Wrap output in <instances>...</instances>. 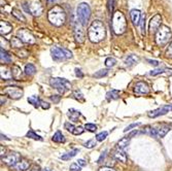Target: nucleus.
Listing matches in <instances>:
<instances>
[{
    "instance_id": "1",
    "label": "nucleus",
    "mask_w": 172,
    "mask_h": 171,
    "mask_svg": "<svg viewBox=\"0 0 172 171\" xmlns=\"http://www.w3.org/2000/svg\"><path fill=\"white\" fill-rule=\"evenodd\" d=\"M106 36V30L104 24L99 20L92 22L88 29V37L93 43H98L102 41Z\"/></svg>"
},
{
    "instance_id": "2",
    "label": "nucleus",
    "mask_w": 172,
    "mask_h": 171,
    "mask_svg": "<svg viewBox=\"0 0 172 171\" xmlns=\"http://www.w3.org/2000/svg\"><path fill=\"white\" fill-rule=\"evenodd\" d=\"M47 19L52 25L56 27H61L66 22V13L60 5H55L47 13Z\"/></svg>"
},
{
    "instance_id": "3",
    "label": "nucleus",
    "mask_w": 172,
    "mask_h": 171,
    "mask_svg": "<svg viewBox=\"0 0 172 171\" xmlns=\"http://www.w3.org/2000/svg\"><path fill=\"white\" fill-rule=\"evenodd\" d=\"M112 30L117 35H121L126 32L127 30V22L125 16L121 12H115L112 16L111 22Z\"/></svg>"
},
{
    "instance_id": "4",
    "label": "nucleus",
    "mask_w": 172,
    "mask_h": 171,
    "mask_svg": "<svg viewBox=\"0 0 172 171\" xmlns=\"http://www.w3.org/2000/svg\"><path fill=\"white\" fill-rule=\"evenodd\" d=\"M172 37V32L170 28L165 25H162L156 33V43L158 46H163L167 44Z\"/></svg>"
},
{
    "instance_id": "5",
    "label": "nucleus",
    "mask_w": 172,
    "mask_h": 171,
    "mask_svg": "<svg viewBox=\"0 0 172 171\" xmlns=\"http://www.w3.org/2000/svg\"><path fill=\"white\" fill-rule=\"evenodd\" d=\"M23 6L26 12L34 17H39L43 13V6L40 0H27L23 3Z\"/></svg>"
},
{
    "instance_id": "6",
    "label": "nucleus",
    "mask_w": 172,
    "mask_h": 171,
    "mask_svg": "<svg viewBox=\"0 0 172 171\" xmlns=\"http://www.w3.org/2000/svg\"><path fill=\"white\" fill-rule=\"evenodd\" d=\"M50 55L54 61L56 62H61V61H65L68 59L72 58V53L67 49H62V47L53 46L50 49Z\"/></svg>"
},
{
    "instance_id": "7",
    "label": "nucleus",
    "mask_w": 172,
    "mask_h": 171,
    "mask_svg": "<svg viewBox=\"0 0 172 171\" xmlns=\"http://www.w3.org/2000/svg\"><path fill=\"white\" fill-rule=\"evenodd\" d=\"M50 85L55 88L60 94H64L66 91H68L71 88V84H70L66 78L61 77H53L50 80Z\"/></svg>"
},
{
    "instance_id": "8",
    "label": "nucleus",
    "mask_w": 172,
    "mask_h": 171,
    "mask_svg": "<svg viewBox=\"0 0 172 171\" xmlns=\"http://www.w3.org/2000/svg\"><path fill=\"white\" fill-rule=\"evenodd\" d=\"M77 18L80 21V23L84 25H87V23L89 22L90 17H91V8H90L88 3H80L77 6Z\"/></svg>"
},
{
    "instance_id": "9",
    "label": "nucleus",
    "mask_w": 172,
    "mask_h": 171,
    "mask_svg": "<svg viewBox=\"0 0 172 171\" xmlns=\"http://www.w3.org/2000/svg\"><path fill=\"white\" fill-rule=\"evenodd\" d=\"M73 29H74V37L77 43H83L84 41V25L80 23V20H73L72 22Z\"/></svg>"
},
{
    "instance_id": "10",
    "label": "nucleus",
    "mask_w": 172,
    "mask_h": 171,
    "mask_svg": "<svg viewBox=\"0 0 172 171\" xmlns=\"http://www.w3.org/2000/svg\"><path fill=\"white\" fill-rule=\"evenodd\" d=\"M21 160H22V158H21V156H20V154L15 153V152L7 154V155H5L3 158H1V161L3 162L5 165H7V166H9L12 168L15 166L16 164H18Z\"/></svg>"
},
{
    "instance_id": "11",
    "label": "nucleus",
    "mask_w": 172,
    "mask_h": 171,
    "mask_svg": "<svg viewBox=\"0 0 172 171\" xmlns=\"http://www.w3.org/2000/svg\"><path fill=\"white\" fill-rule=\"evenodd\" d=\"M17 35H18V37L25 43H29V44L35 43L34 35H33L32 33L29 31V30H27V29H19L18 32H17Z\"/></svg>"
},
{
    "instance_id": "12",
    "label": "nucleus",
    "mask_w": 172,
    "mask_h": 171,
    "mask_svg": "<svg viewBox=\"0 0 172 171\" xmlns=\"http://www.w3.org/2000/svg\"><path fill=\"white\" fill-rule=\"evenodd\" d=\"M4 93L8 95L12 99H20V98L23 97V90L21 88H19V87H13V86H9V87H6V88L4 89Z\"/></svg>"
},
{
    "instance_id": "13",
    "label": "nucleus",
    "mask_w": 172,
    "mask_h": 171,
    "mask_svg": "<svg viewBox=\"0 0 172 171\" xmlns=\"http://www.w3.org/2000/svg\"><path fill=\"white\" fill-rule=\"evenodd\" d=\"M170 110H172V104L163 105V106H161V107H159V108L155 109V110L149 111V113H148V116L149 117H153V119H155V117H158L160 116H164V114L169 113Z\"/></svg>"
},
{
    "instance_id": "14",
    "label": "nucleus",
    "mask_w": 172,
    "mask_h": 171,
    "mask_svg": "<svg viewBox=\"0 0 172 171\" xmlns=\"http://www.w3.org/2000/svg\"><path fill=\"white\" fill-rule=\"evenodd\" d=\"M161 26H162V18H161L160 15H156L149 21L148 30L151 33H157V31L159 30V28Z\"/></svg>"
},
{
    "instance_id": "15",
    "label": "nucleus",
    "mask_w": 172,
    "mask_h": 171,
    "mask_svg": "<svg viewBox=\"0 0 172 171\" xmlns=\"http://www.w3.org/2000/svg\"><path fill=\"white\" fill-rule=\"evenodd\" d=\"M149 91L148 85L144 82H138L134 87V93L136 95H148Z\"/></svg>"
},
{
    "instance_id": "16",
    "label": "nucleus",
    "mask_w": 172,
    "mask_h": 171,
    "mask_svg": "<svg viewBox=\"0 0 172 171\" xmlns=\"http://www.w3.org/2000/svg\"><path fill=\"white\" fill-rule=\"evenodd\" d=\"M13 30V26L10 23H8L7 21H1L0 22V33L1 35H6Z\"/></svg>"
},
{
    "instance_id": "17",
    "label": "nucleus",
    "mask_w": 172,
    "mask_h": 171,
    "mask_svg": "<svg viewBox=\"0 0 172 171\" xmlns=\"http://www.w3.org/2000/svg\"><path fill=\"white\" fill-rule=\"evenodd\" d=\"M130 16H131L132 22H133V24L135 25V26L139 25L140 20H141V18H142L140 10H138V9H132L131 12H130Z\"/></svg>"
},
{
    "instance_id": "18",
    "label": "nucleus",
    "mask_w": 172,
    "mask_h": 171,
    "mask_svg": "<svg viewBox=\"0 0 172 171\" xmlns=\"http://www.w3.org/2000/svg\"><path fill=\"white\" fill-rule=\"evenodd\" d=\"M114 158L115 160H118V161L120 162H123V163H126L127 162V154L124 152V151L122 150V148H119V150L114 151Z\"/></svg>"
},
{
    "instance_id": "19",
    "label": "nucleus",
    "mask_w": 172,
    "mask_h": 171,
    "mask_svg": "<svg viewBox=\"0 0 172 171\" xmlns=\"http://www.w3.org/2000/svg\"><path fill=\"white\" fill-rule=\"evenodd\" d=\"M30 167V163L27 160H21L18 164H16L13 168L16 171H26Z\"/></svg>"
},
{
    "instance_id": "20",
    "label": "nucleus",
    "mask_w": 172,
    "mask_h": 171,
    "mask_svg": "<svg viewBox=\"0 0 172 171\" xmlns=\"http://www.w3.org/2000/svg\"><path fill=\"white\" fill-rule=\"evenodd\" d=\"M81 116L80 111L77 110V109L74 108H71L68 110V113H67V117H69L70 121H72V122H77L78 121V117Z\"/></svg>"
},
{
    "instance_id": "21",
    "label": "nucleus",
    "mask_w": 172,
    "mask_h": 171,
    "mask_svg": "<svg viewBox=\"0 0 172 171\" xmlns=\"http://www.w3.org/2000/svg\"><path fill=\"white\" fill-rule=\"evenodd\" d=\"M0 60H1V63L3 64H7V63H10L12 62V57H10V55L8 54L6 51H4V50L1 49V53H0Z\"/></svg>"
},
{
    "instance_id": "22",
    "label": "nucleus",
    "mask_w": 172,
    "mask_h": 171,
    "mask_svg": "<svg viewBox=\"0 0 172 171\" xmlns=\"http://www.w3.org/2000/svg\"><path fill=\"white\" fill-rule=\"evenodd\" d=\"M119 97H120V91H118V90H111V91H108L106 93V99L108 101H110V100H117L119 99Z\"/></svg>"
},
{
    "instance_id": "23",
    "label": "nucleus",
    "mask_w": 172,
    "mask_h": 171,
    "mask_svg": "<svg viewBox=\"0 0 172 171\" xmlns=\"http://www.w3.org/2000/svg\"><path fill=\"white\" fill-rule=\"evenodd\" d=\"M138 61H139V59H138L137 56H135V55H130V56H128L126 59H125V64H126V66H133L134 64H136Z\"/></svg>"
},
{
    "instance_id": "24",
    "label": "nucleus",
    "mask_w": 172,
    "mask_h": 171,
    "mask_svg": "<svg viewBox=\"0 0 172 171\" xmlns=\"http://www.w3.org/2000/svg\"><path fill=\"white\" fill-rule=\"evenodd\" d=\"M169 130H170V127L169 126H162L161 128L157 129V138H162V137H164L166 134L169 132Z\"/></svg>"
},
{
    "instance_id": "25",
    "label": "nucleus",
    "mask_w": 172,
    "mask_h": 171,
    "mask_svg": "<svg viewBox=\"0 0 172 171\" xmlns=\"http://www.w3.org/2000/svg\"><path fill=\"white\" fill-rule=\"evenodd\" d=\"M52 140L54 142H57V143H62V142H65L66 139H65V137H64V135L60 132V131H57V132L53 135Z\"/></svg>"
},
{
    "instance_id": "26",
    "label": "nucleus",
    "mask_w": 172,
    "mask_h": 171,
    "mask_svg": "<svg viewBox=\"0 0 172 171\" xmlns=\"http://www.w3.org/2000/svg\"><path fill=\"white\" fill-rule=\"evenodd\" d=\"M12 74H13V77L15 78V80H19L20 78L22 77V70L20 68L19 66L17 65H13L12 67Z\"/></svg>"
},
{
    "instance_id": "27",
    "label": "nucleus",
    "mask_w": 172,
    "mask_h": 171,
    "mask_svg": "<svg viewBox=\"0 0 172 171\" xmlns=\"http://www.w3.org/2000/svg\"><path fill=\"white\" fill-rule=\"evenodd\" d=\"M10 46L16 47V49H22V47H23V41H22L18 36L13 37L10 39Z\"/></svg>"
},
{
    "instance_id": "28",
    "label": "nucleus",
    "mask_w": 172,
    "mask_h": 171,
    "mask_svg": "<svg viewBox=\"0 0 172 171\" xmlns=\"http://www.w3.org/2000/svg\"><path fill=\"white\" fill-rule=\"evenodd\" d=\"M165 72H168L169 74H172V69H169V68H159V69H155V70H151V71H149V75H158V74H162V73H165Z\"/></svg>"
},
{
    "instance_id": "29",
    "label": "nucleus",
    "mask_w": 172,
    "mask_h": 171,
    "mask_svg": "<svg viewBox=\"0 0 172 171\" xmlns=\"http://www.w3.org/2000/svg\"><path fill=\"white\" fill-rule=\"evenodd\" d=\"M77 153H78V150H77V148H74V150H72V151H70V152L64 154V155H62L60 158L62 160H64V161H68V160L73 158L74 156H77Z\"/></svg>"
},
{
    "instance_id": "30",
    "label": "nucleus",
    "mask_w": 172,
    "mask_h": 171,
    "mask_svg": "<svg viewBox=\"0 0 172 171\" xmlns=\"http://www.w3.org/2000/svg\"><path fill=\"white\" fill-rule=\"evenodd\" d=\"M0 74H1V78L4 80H10V78H13L12 71H9V70L6 68H3V67H1Z\"/></svg>"
},
{
    "instance_id": "31",
    "label": "nucleus",
    "mask_w": 172,
    "mask_h": 171,
    "mask_svg": "<svg viewBox=\"0 0 172 171\" xmlns=\"http://www.w3.org/2000/svg\"><path fill=\"white\" fill-rule=\"evenodd\" d=\"M130 137L126 136V137H123L122 139L119 140V142H118V147L119 148H122V150H124L125 147H127L129 145V143H130Z\"/></svg>"
},
{
    "instance_id": "32",
    "label": "nucleus",
    "mask_w": 172,
    "mask_h": 171,
    "mask_svg": "<svg viewBox=\"0 0 172 171\" xmlns=\"http://www.w3.org/2000/svg\"><path fill=\"white\" fill-rule=\"evenodd\" d=\"M24 72H25V74H26V75H29V76H31V75L35 74L36 68H35V66L33 65V64H27V65L25 66Z\"/></svg>"
},
{
    "instance_id": "33",
    "label": "nucleus",
    "mask_w": 172,
    "mask_h": 171,
    "mask_svg": "<svg viewBox=\"0 0 172 171\" xmlns=\"http://www.w3.org/2000/svg\"><path fill=\"white\" fill-rule=\"evenodd\" d=\"M28 102L30 103V104H32L34 107H39L40 106V103H41V100L39 99V98L37 96H30V97H28Z\"/></svg>"
},
{
    "instance_id": "34",
    "label": "nucleus",
    "mask_w": 172,
    "mask_h": 171,
    "mask_svg": "<svg viewBox=\"0 0 172 171\" xmlns=\"http://www.w3.org/2000/svg\"><path fill=\"white\" fill-rule=\"evenodd\" d=\"M12 15L15 17L17 20H19V21H22V22H24V23L26 22V18H25L23 16V13L20 12L19 9H17V8H13L12 10Z\"/></svg>"
},
{
    "instance_id": "35",
    "label": "nucleus",
    "mask_w": 172,
    "mask_h": 171,
    "mask_svg": "<svg viewBox=\"0 0 172 171\" xmlns=\"http://www.w3.org/2000/svg\"><path fill=\"white\" fill-rule=\"evenodd\" d=\"M26 136L28 137V138H32V139H35V140H40V141L42 140V137L37 135V134H36L33 130H29V131H28L27 134H26Z\"/></svg>"
},
{
    "instance_id": "36",
    "label": "nucleus",
    "mask_w": 172,
    "mask_h": 171,
    "mask_svg": "<svg viewBox=\"0 0 172 171\" xmlns=\"http://www.w3.org/2000/svg\"><path fill=\"white\" fill-rule=\"evenodd\" d=\"M108 71H109L108 69H101V70H99V71L96 72V73L93 74V76L96 77V78H101L103 76H106V75L108 74Z\"/></svg>"
},
{
    "instance_id": "37",
    "label": "nucleus",
    "mask_w": 172,
    "mask_h": 171,
    "mask_svg": "<svg viewBox=\"0 0 172 171\" xmlns=\"http://www.w3.org/2000/svg\"><path fill=\"white\" fill-rule=\"evenodd\" d=\"M72 97L74 98L75 100H77V101H80V102H84V95L81 94V92L80 91H74L72 93Z\"/></svg>"
},
{
    "instance_id": "38",
    "label": "nucleus",
    "mask_w": 172,
    "mask_h": 171,
    "mask_svg": "<svg viewBox=\"0 0 172 171\" xmlns=\"http://www.w3.org/2000/svg\"><path fill=\"white\" fill-rule=\"evenodd\" d=\"M117 64V60L112 57H108L105 60V65L106 67H114Z\"/></svg>"
},
{
    "instance_id": "39",
    "label": "nucleus",
    "mask_w": 172,
    "mask_h": 171,
    "mask_svg": "<svg viewBox=\"0 0 172 171\" xmlns=\"http://www.w3.org/2000/svg\"><path fill=\"white\" fill-rule=\"evenodd\" d=\"M139 25H140V31H141V34L145 35V16H142Z\"/></svg>"
},
{
    "instance_id": "40",
    "label": "nucleus",
    "mask_w": 172,
    "mask_h": 171,
    "mask_svg": "<svg viewBox=\"0 0 172 171\" xmlns=\"http://www.w3.org/2000/svg\"><path fill=\"white\" fill-rule=\"evenodd\" d=\"M84 129L89 132H95L97 130V126L95 124H91V123H88V124L84 125Z\"/></svg>"
},
{
    "instance_id": "41",
    "label": "nucleus",
    "mask_w": 172,
    "mask_h": 171,
    "mask_svg": "<svg viewBox=\"0 0 172 171\" xmlns=\"http://www.w3.org/2000/svg\"><path fill=\"white\" fill-rule=\"evenodd\" d=\"M107 135H108V132H106V131L98 133L97 135H96V140H97V141H103V140L107 137Z\"/></svg>"
},
{
    "instance_id": "42",
    "label": "nucleus",
    "mask_w": 172,
    "mask_h": 171,
    "mask_svg": "<svg viewBox=\"0 0 172 171\" xmlns=\"http://www.w3.org/2000/svg\"><path fill=\"white\" fill-rule=\"evenodd\" d=\"M0 43H1V49L4 50V51H5V49H7V47L9 46V43H8V41L3 37V36L0 38Z\"/></svg>"
},
{
    "instance_id": "43",
    "label": "nucleus",
    "mask_w": 172,
    "mask_h": 171,
    "mask_svg": "<svg viewBox=\"0 0 172 171\" xmlns=\"http://www.w3.org/2000/svg\"><path fill=\"white\" fill-rule=\"evenodd\" d=\"M165 55H166V57H167V58L172 59V41L169 43L167 50H166V52H165Z\"/></svg>"
},
{
    "instance_id": "44",
    "label": "nucleus",
    "mask_w": 172,
    "mask_h": 171,
    "mask_svg": "<svg viewBox=\"0 0 172 171\" xmlns=\"http://www.w3.org/2000/svg\"><path fill=\"white\" fill-rule=\"evenodd\" d=\"M96 145V141L95 139H90L88 140V141L84 143V147H86L87 148H93Z\"/></svg>"
},
{
    "instance_id": "45",
    "label": "nucleus",
    "mask_w": 172,
    "mask_h": 171,
    "mask_svg": "<svg viewBox=\"0 0 172 171\" xmlns=\"http://www.w3.org/2000/svg\"><path fill=\"white\" fill-rule=\"evenodd\" d=\"M64 128H65L67 131L71 132V133H73V131H74V129H75L74 126H73L72 124H70L69 122H66L65 124H64Z\"/></svg>"
},
{
    "instance_id": "46",
    "label": "nucleus",
    "mask_w": 172,
    "mask_h": 171,
    "mask_svg": "<svg viewBox=\"0 0 172 171\" xmlns=\"http://www.w3.org/2000/svg\"><path fill=\"white\" fill-rule=\"evenodd\" d=\"M140 125H141L140 123H133V124L129 125L128 127H126L125 129H124V132H128V131H130L133 128H136V127H138V126H140Z\"/></svg>"
},
{
    "instance_id": "47",
    "label": "nucleus",
    "mask_w": 172,
    "mask_h": 171,
    "mask_svg": "<svg viewBox=\"0 0 172 171\" xmlns=\"http://www.w3.org/2000/svg\"><path fill=\"white\" fill-rule=\"evenodd\" d=\"M80 170H81V167L77 163V162L70 165V171H80Z\"/></svg>"
},
{
    "instance_id": "48",
    "label": "nucleus",
    "mask_w": 172,
    "mask_h": 171,
    "mask_svg": "<svg viewBox=\"0 0 172 171\" xmlns=\"http://www.w3.org/2000/svg\"><path fill=\"white\" fill-rule=\"evenodd\" d=\"M50 101H53L54 103H55V104H57V103L60 102L61 97L58 96V95H52V96L50 97Z\"/></svg>"
},
{
    "instance_id": "49",
    "label": "nucleus",
    "mask_w": 172,
    "mask_h": 171,
    "mask_svg": "<svg viewBox=\"0 0 172 171\" xmlns=\"http://www.w3.org/2000/svg\"><path fill=\"white\" fill-rule=\"evenodd\" d=\"M84 129L81 127V126H78V127H75L74 131H73V134H74V135H80V134L84 132Z\"/></svg>"
},
{
    "instance_id": "50",
    "label": "nucleus",
    "mask_w": 172,
    "mask_h": 171,
    "mask_svg": "<svg viewBox=\"0 0 172 171\" xmlns=\"http://www.w3.org/2000/svg\"><path fill=\"white\" fill-rule=\"evenodd\" d=\"M114 0H108V2H107V7H108L109 13H112V10H114Z\"/></svg>"
},
{
    "instance_id": "51",
    "label": "nucleus",
    "mask_w": 172,
    "mask_h": 171,
    "mask_svg": "<svg viewBox=\"0 0 172 171\" xmlns=\"http://www.w3.org/2000/svg\"><path fill=\"white\" fill-rule=\"evenodd\" d=\"M28 55H29V53L25 51V50H21L20 52H18V56L20 58H26Z\"/></svg>"
},
{
    "instance_id": "52",
    "label": "nucleus",
    "mask_w": 172,
    "mask_h": 171,
    "mask_svg": "<svg viewBox=\"0 0 172 171\" xmlns=\"http://www.w3.org/2000/svg\"><path fill=\"white\" fill-rule=\"evenodd\" d=\"M40 106H41V107L43 108V109H49L50 105V104H49V103H47V102H46V101H42V100H41Z\"/></svg>"
},
{
    "instance_id": "53",
    "label": "nucleus",
    "mask_w": 172,
    "mask_h": 171,
    "mask_svg": "<svg viewBox=\"0 0 172 171\" xmlns=\"http://www.w3.org/2000/svg\"><path fill=\"white\" fill-rule=\"evenodd\" d=\"M75 75H77V77H84V73L81 72V70L80 69H78V68H75Z\"/></svg>"
},
{
    "instance_id": "54",
    "label": "nucleus",
    "mask_w": 172,
    "mask_h": 171,
    "mask_svg": "<svg viewBox=\"0 0 172 171\" xmlns=\"http://www.w3.org/2000/svg\"><path fill=\"white\" fill-rule=\"evenodd\" d=\"M148 62L149 63V64H151V65H154V66H158L160 64V62L159 61H157V60H149V59H148Z\"/></svg>"
},
{
    "instance_id": "55",
    "label": "nucleus",
    "mask_w": 172,
    "mask_h": 171,
    "mask_svg": "<svg viewBox=\"0 0 172 171\" xmlns=\"http://www.w3.org/2000/svg\"><path fill=\"white\" fill-rule=\"evenodd\" d=\"M77 163L80 165V167H84V166H86V161H84V160H83V159H80V160H77Z\"/></svg>"
},
{
    "instance_id": "56",
    "label": "nucleus",
    "mask_w": 172,
    "mask_h": 171,
    "mask_svg": "<svg viewBox=\"0 0 172 171\" xmlns=\"http://www.w3.org/2000/svg\"><path fill=\"white\" fill-rule=\"evenodd\" d=\"M98 171H115V170L110 167H101Z\"/></svg>"
},
{
    "instance_id": "57",
    "label": "nucleus",
    "mask_w": 172,
    "mask_h": 171,
    "mask_svg": "<svg viewBox=\"0 0 172 171\" xmlns=\"http://www.w3.org/2000/svg\"><path fill=\"white\" fill-rule=\"evenodd\" d=\"M105 154H106V151H104V152L101 154L100 158L98 159V163H102V160H104V158H105Z\"/></svg>"
},
{
    "instance_id": "58",
    "label": "nucleus",
    "mask_w": 172,
    "mask_h": 171,
    "mask_svg": "<svg viewBox=\"0 0 172 171\" xmlns=\"http://www.w3.org/2000/svg\"><path fill=\"white\" fill-rule=\"evenodd\" d=\"M32 171H41V170H37V169H34V170H32ZM44 171V170H43Z\"/></svg>"
},
{
    "instance_id": "59",
    "label": "nucleus",
    "mask_w": 172,
    "mask_h": 171,
    "mask_svg": "<svg viewBox=\"0 0 172 171\" xmlns=\"http://www.w3.org/2000/svg\"><path fill=\"white\" fill-rule=\"evenodd\" d=\"M49 1H50V2H54V1H55V0H49Z\"/></svg>"
},
{
    "instance_id": "60",
    "label": "nucleus",
    "mask_w": 172,
    "mask_h": 171,
    "mask_svg": "<svg viewBox=\"0 0 172 171\" xmlns=\"http://www.w3.org/2000/svg\"><path fill=\"white\" fill-rule=\"evenodd\" d=\"M44 171H50V170H47V169H46V170H44Z\"/></svg>"
}]
</instances>
